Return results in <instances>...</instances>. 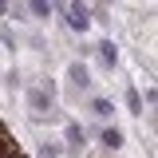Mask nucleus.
Instances as JSON below:
<instances>
[{
  "label": "nucleus",
  "instance_id": "f257e3e1",
  "mask_svg": "<svg viewBox=\"0 0 158 158\" xmlns=\"http://www.w3.org/2000/svg\"><path fill=\"white\" fill-rule=\"evenodd\" d=\"M67 24H71L75 32H87V28H91V16H87V8H83V4H71V8H67Z\"/></svg>",
  "mask_w": 158,
  "mask_h": 158
},
{
  "label": "nucleus",
  "instance_id": "7ed1b4c3",
  "mask_svg": "<svg viewBox=\"0 0 158 158\" xmlns=\"http://www.w3.org/2000/svg\"><path fill=\"white\" fill-rule=\"evenodd\" d=\"M99 59H103L107 67H115V59H118V52H115V44H111V40H103V44H99Z\"/></svg>",
  "mask_w": 158,
  "mask_h": 158
},
{
  "label": "nucleus",
  "instance_id": "1a4fd4ad",
  "mask_svg": "<svg viewBox=\"0 0 158 158\" xmlns=\"http://www.w3.org/2000/svg\"><path fill=\"white\" fill-rule=\"evenodd\" d=\"M127 103H131V111H138V107H142V99H138V91H127ZM138 115H142V111H138Z\"/></svg>",
  "mask_w": 158,
  "mask_h": 158
},
{
  "label": "nucleus",
  "instance_id": "6e6552de",
  "mask_svg": "<svg viewBox=\"0 0 158 158\" xmlns=\"http://www.w3.org/2000/svg\"><path fill=\"white\" fill-rule=\"evenodd\" d=\"M32 12H36L40 20H48V16H52V4H40V0H36V4H32Z\"/></svg>",
  "mask_w": 158,
  "mask_h": 158
},
{
  "label": "nucleus",
  "instance_id": "f03ea898",
  "mask_svg": "<svg viewBox=\"0 0 158 158\" xmlns=\"http://www.w3.org/2000/svg\"><path fill=\"white\" fill-rule=\"evenodd\" d=\"M67 75H71L75 87H91V79H87V67H83V63H71V67H67Z\"/></svg>",
  "mask_w": 158,
  "mask_h": 158
},
{
  "label": "nucleus",
  "instance_id": "0eeeda50",
  "mask_svg": "<svg viewBox=\"0 0 158 158\" xmlns=\"http://www.w3.org/2000/svg\"><path fill=\"white\" fill-rule=\"evenodd\" d=\"M91 107H95V115H111V111H115V107H111V103H107V99H95V103H91Z\"/></svg>",
  "mask_w": 158,
  "mask_h": 158
},
{
  "label": "nucleus",
  "instance_id": "20e7f679",
  "mask_svg": "<svg viewBox=\"0 0 158 158\" xmlns=\"http://www.w3.org/2000/svg\"><path fill=\"white\" fill-rule=\"evenodd\" d=\"M67 146H71V150H83V127L67 123Z\"/></svg>",
  "mask_w": 158,
  "mask_h": 158
},
{
  "label": "nucleus",
  "instance_id": "9d476101",
  "mask_svg": "<svg viewBox=\"0 0 158 158\" xmlns=\"http://www.w3.org/2000/svg\"><path fill=\"white\" fill-rule=\"evenodd\" d=\"M40 158H59V150H56V146H48V142H44V146H40Z\"/></svg>",
  "mask_w": 158,
  "mask_h": 158
},
{
  "label": "nucleus",
  "instance_id": "39448f33",
  "mask_svg": "<svg viewBox=\"0 0 158 158\" xmlns=\"http://www.w3.org/2000/svg\"><path fill=\"white\" fill-rule=\"evenodd\" d=\"M103 146L118 150V146H123V131H118V127H107V131H103Z\"/></svg>",
  "mask_w": 158,
  "mask_h": 158
},
{
  "label": "nucleus",
  "instance_id": "423d86ee",
  "mask_svg": "<svg viewBox=\"0 0 158 158\" xmlns=\"http://www.w3.org/2000/svg\"><path fill=\"white\" fill-rule=\"evenodd\" d=\"M28 99H32V107H36L40 115H44V111L52 107V95H44V91H32V95H28Z\"/></svg>",
  "mask_w": 158,
  "mask_h": 158
}]
</instances>
